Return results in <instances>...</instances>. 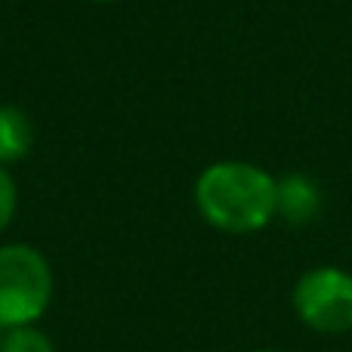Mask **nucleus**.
<instances>
[{
    "label": "nucleus",
    "instance_id": "obj_3",
    "mask_svg": "<svg viewBox=\"0 0 352 352\" xmlns=\"http://www.w3.org/2000/svg\"><path fill=\"white\" fill-rule=\"evenodd\" d=\"M291 306L309 331L340 337L352 331V272L340 266H316L297 278Z\"/></svg>",
    "mask_w": 352,
    "mask_h": 352
},
{
    "label": "nucleus",
    "instance_id": "obj_4",
    "mask_svg": "<svg viewBox=\"0 0 352 352\" xmlns=\"http://www.w3.org/2000/svg\"><path fill=\"white\" fill-rule=\"evenodd\" d=\"M322 188L306 173H287L278 179V217L291 226H306L322 213Z\"/></svg>",
    "mask_w": 352,
    "mask_h": 352
},
{
    "label": "nucleus",
    "instance_id": "obj_5",
    "mask_svg": "<svg viewBox=\"0 0 352 352\" xmlns=\"http://www.w3.org/2000/svg\"><path fill=\"white\" fill-rule=\"evenodd\" d=\"M34 146V127L16 105H0V167H12L28 158Z\"/></svg>",
    "mask_w": 352,
    "mask_h": 352
},
{
    "label": "nucleus",
    "instance_id": "obj_8",
    "mask_svg": "<svg viewBox=\"0 0 352 352\" xmlns=\"http://www.w3.org/2000/svg\"><path fill=\"white\" fill-rule=\"evenodd\" d=\"M93 3H118V0H93Z\"/></svg>",
    "mask_w": 352,
    "mask_h": 352
},
{
    "label": "nucleus",
    "instance_id": "obj_2",
    "mask_svg": "<svg viewBox=\"0 0 352 352\" xmlns=\"http://www.w3.org/2000/svg\"><path fill=\"white\" fill-rule=\"evenodd\" d=\"M53 303V266L34 244H0V331L37 324Z\"/></svg>",
    "mask_w": 352,
    "mask_h": 352
},
{
    "label": "nucleus",
    "instance_id": "obj_9",
    "mask_svg": "<svg viewBox=\"0 0 352 352\" xmlns=\"http://www.w3.org/2000/svg\"><path fill=\"white\" fill-rule=\"evenodd\" d=\"M256 352H285V349H256Z\"/></svg>",
    "mask_w": 352,
    "mask_h": 352
},
{
    "label": "nucleus",
    "instance_id": "obj_7",
    "mask_svg": "<svg viewBox=\"0 0 352 352\" xmlns=\"http://www.w3.org/2000/svg\"><path fill=\"white\" fill-rule=\"evenodd\" d=\"M19 210V186L16 176L10 173V167H0V235L10 229V223L16 219Z\"/></svg>",
    "mask_w": 352,
    "mask_h": 352
},
{
    "label": "nucleus",
    "instance_id": "obj_10",
    "mask_svg": "<svg viewBox=\"0 0 352 352\" xmlns=\"http://www.w3.org/2000/svg\"><path fill=\"white\" fill-rule=\"evenodd\" d=\"M0 337H3V334H0Z\"/></svg>",
    "mask_w": 352,
    "mask_h": 352
},
{
    "label": "nucleus",
    "instance_id": "obj_6",
    "mask_svg": "<svg viewBox=\"0 0 352 352\" xmlns=\"http://www.w3.org/2000/svg\"><path fill=\"white\" fill-rule=\"evenodd\" d=\"M0 352H56V346L37 324H25V328L3 331Z\"/></svg>",
    "mask_w": 352,
    "mask_h": 352
},
{
    "label": "nucleus",
    "instance_id": "obj_1",
    "mask_svg": "<svg viewBox=\"0 0 352 352\" xmlns=\"http://www.w3.org/2000/svg\"><path fill=\"white\" fill-rule=\"evenodd\" d=\"M192 198L210 229L254 235L278 219V176L254 161H213L198 173Z\"/></svg>",
    "mask_w": 352,
    "mask_h": 352
}]
</instances>
